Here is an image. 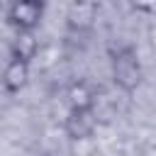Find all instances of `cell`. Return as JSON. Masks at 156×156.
I'll return each mask as SVG.
<instances>
[{
  "mask_svg": "<svg viewBox=\"0 0 156 156\" xmlns=\"http://www.w3.org/2000/svg\"><path fill=\"white\" fill-rule=\"evenodd\" d=\"M141 78H144V68H141L136 51L132 46L119 49L112 56V80H115V85L124 93H132L141 85Z\"/></svg>",
  "mask_w": 156,
  "mask_h": 156,
  "instance_id": "6da1fadb",
  "label": "cell"
},
{
  "mask_svg": "<svg viewBox=\"0 0 156 156\" xmlns=\"http://www.w3.org/2000/svg\"><path fill=\"white\" fill-rule=\"evenodd\" d=\"M44 17V2L39 0H17L7 7V22L17 32H34Z\"/></svg>",
  "mask_w": 156,
  "mask_h": 156,
  "instance_id": "7a4b0ae2",
  "label": "cell"
},
{
  "mask_svg": "<svg viewBox=\"0 0 156 156\" xmlns=\"http://www.w3.org/2000/svg\"><path fill=\"white\" fill-rule=\"evenodd\" d=\"M63 129L71 141H88L98 129L95 110H68V115L63 119Z\"/></svg>",
  "mask_w": 156,
  "mask_h": 156,
  "instance_id": "3957f363",
  "label": "cell"
},
{
  "mask_svg": "<svg viewBox=\"0 0 156 156\" xmlns=\"http://www.w3.org/2000/svg\"><path fill=\"white\" fill-rule=\"evenodd\" d=\"M98 12H100L98 2H73L66 12V24L71 32H78V34L90 32L98 20Z\"/></svg>",
  "mask_w": 156,
  "mask_h": 156,
  "instance_id": "277c9868",
  "label": "cell"
},
{
  "mask_svg": "<svg viewBox=\"0 0 156 156\" xmlns=\"http://www.w3.org/2000/svg\"><path fill=\"white\" fill-rule=\"evenodd\" d=\"M0 83L7 93H20L27 88L29 83V63H22V61H15L10 58L2 68V76H0Z\"/></svg>",
  "mask_w": 156,
  "mask_h": 156,
  "instance_id": "5b68a950",
  "label": "cell"
},
{
  "mask_svg": "<svg viewBox=\"0 0 156 156\" xmlns=\"http://www.w3.org/2000/svg\"><path fill=\"white\" fill-rule=\"evenodd\" d=\"M37 54H39V39L34 37V32H17L15 39L10 41V56L15 61L32 63V58H37Z\"/></svg>",
  "mask_w": 156,
  "mask_h": 156,
  "instance_id": "8992f818",
  "label": "cell"
},
{
  "mask_svg": "<svg viewBox=\"0 0 156 156\" xmlns=\"http://www.w3.org/2000/svg\"><path fill=\"white\" fill-rule=\"evenodd\" d=\"M98 95L85 80H76L66 88V102L71 110H93Z\"/></svg>",
  "mask_w": 156,
  "mask_h": 156,
  "instance_id": "52a82bcc",
  "label": "cell"
},
{
  "mask_svg": "<svg viewBox=\"0 0 156 156\" xmlns=\"http://www.w3.org/2000/svg\"><path fill=\"white\" fill-rule=\"evenodd\" d=\"M149 37H151V46H154V51H156V22L151 24V29H149Z\"/></svg>",
  "mask_w": 156,
  "mask_h": 156,
  "instance_id": "ba28073f",
  "label": "cell"
}]
</instances>
